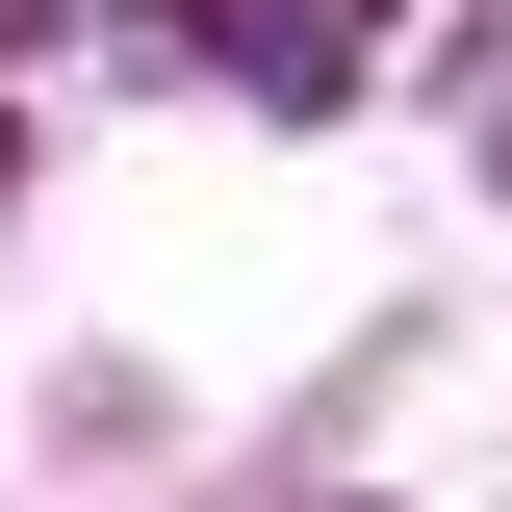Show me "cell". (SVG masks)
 <instances>
[{
  "label": "cell",
  "mask_w": 512,
  "mask_h": 512,
  "mask_svg": "<svg viewBox=\"0 0 512 512\" xmlns=\"http://www.w3.org/2000/svg\"><path fill=\"white\" fill-rule=\"evenodd\" d=\"M359 52H384L359 0H154V77H205V103H282V128H308Z\"/></svg>",
  "instance_id": "cell-1"
},
{
  "label": "cell",
  "mask_w": 512,
  "mask_h": 512,
  "mask_svg": "<svg viewBox=\"0 0 512 512\" xmlns=\"http://www.w3.org/2000/svg\"><path fill=\"white\" fill-rule=\"evenodd\" d=\"M461 128H487V180H512V0L461 26Z\"/></svg>",
  "instance_id": "cell-2"
}]
</instances>
